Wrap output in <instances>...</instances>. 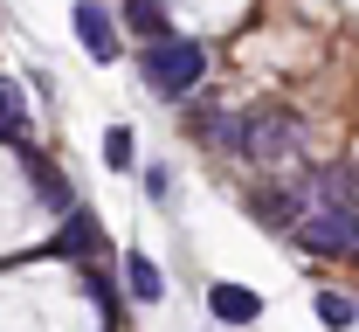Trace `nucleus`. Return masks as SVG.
Masks as SVG:
<instances>
[{
    "instance_id": "nucleus-1",
    "label": "nucleus",
    "mask_w": 359,
    "mask_h": 332,
    "mask_svg": "<svg viewBox=\"0 0 359 332\" xmlns=\"http://www.w3.org/2000/svg\"><path fill=\"white\" fill-rule=\"evenodd\" d=\"M145 84L152 91H166V97H180V91H194L201 84V69H208V55L194 42H180V35H159V42H145Z\"/></svg>"
},
{
    "instance_id": "nucleus-2",
    "label": "nucleus",
    "mask_w": 359,
    "mask_h": 332,
    "mask_svg": "<svg viewBox=\"0 0 359 332\" xmlns=\"http://www.w3.org/2000/svg\"><path fill=\"white\" fill-rule=\"evenodd\" d=\"M242 152H256V159H290V152H297V125L256 111V118L242 125Z\"/></svg>"
},
{
    "instance_id": "nucleus-3",
    "label": "nucleus",
    "mask_w": 359,
    "mask_h": 332,
    "mask_svg": "<svg viewBox=\"0 0 359 332\" xmlns=\"http://www.w3.org/2000/svg\"><path fill=\"white\" fill-rule=\"evenodd\" d=\"M69 21H76V42H83L90 55H97V62H111V55H118V35H111V14H104L97 0H76V14H69Z\"/></svg>"
},
{
    "instance_id": "nucleus-4",
    "label": "nucleus",
    "mask_w": 359,
    "mask_h": 332,
    "mask_svg": "<svg viewBox=\"0 0 359 332\" xmlns=\"http://www.w3.org/2000/svg\"><path fill=\"white\" fill-rule=\"evenodd\" d=\"M208 305H215L222 326H249V319H263V298L242 291V284H215V291H208Z\"/></svg>"
},
{
    "instance_id": "nucleus-5",
    "label": "nucleus",
    "mask_w": 359,
    "mask_h": 332,
    "mask_svg": "<svg viewBox=\"0 0 359 332\" xmlns=\"http://www.w3.org/2000/svg\"><path fill=\"white\" fill-rule=\"evenodd\" d=\"M0 139H28V97H21V84L14 77H0Z\"/></svg>"
},
{
    "instance_id": "nucleus-6",
    "label": "nucleus",
    "mask_w": 359,
    "mask_h": 332,
    "mask_svg": "<svg viewBox=\"0 0 359 332\" xmlns=\"http://www.w3.org/2000/svg\"><path fill=\"white\" fill-rule=\"evenodd\" d=\"M125 277H132V298H145V305H152V298L166 291V277H159V263H152L145 249H132V256H125Z\"/></svg>"
},
{
    "instance_id": "nucleus-7",
    "label": "nucleus",
    "mask_w": 359,
    "mask_h": 332,
    "mask_svg": "<svg viewBox=\"0 0 359 332\" xmlns=\"http://www.w3.org/2000/svg\"><path fill=\"white\" fill-rule=\"evenodd\" d=\"M125 14H132V28L145 35V42L166 35V7H159V0H125Z\"/></svg>"
},
{
    "instance_id": "nucleus-8",
    "label": "nucleus",
    "mask_w": 359,
    "mask_h": 332,
    "mask_svg": "<svg viewBox=\"0 0 359 332\" xmlns=\"http://www.w3.org/2000/svg\"><path fill=\"white\" fill-rule=\"evenodd\" d=\"M318 319H325V326H346V319H353V305H346L339 291H325V298H318Z\"/></svg>"
},
{
    "instance_id": "nucleus-9",
    "label": "nucleus",
    "mask_w": 359,
    "mask_h": 332,
    "mask_svg": "<svg viewBox=\"0 0 359 332\" xmlns=\"http://www.w3.org/2000/svg\"><path fill=\"white\" fill-rule=\"evenodd\" d=\"M104 159H111V166H132V132H125V125L104 139Z\"/></svg>"
},
{
    "instance_id": "nucleus-10",
    "label": "nucleus",
    "mask_w": 359,
    "mask_h": 332,
    "mask_svg": "<svg viewBox=\"0 0 359 332\" xmlns=\"http://www.w3.org/2000/svg\"><path fill=\"white\" fill-rule=\"evenodd\" d=\"M35 187H42V194H48V201H55V208H62V201H69V187H62V180H55V173H48L42 159H35Z\"/></svg>"
}]
</instances>
